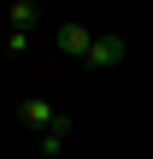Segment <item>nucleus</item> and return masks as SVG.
<instances>
[{
	"label": "nucleus",
	"instance_id": "39448f33",
	"mask_svg": "<svg viewBox=\"0 0 153 159\" xmlns=\"http://www.w3.org/2000/svg\"><path fill=\"white\" fill-rule=\"evenodd\" d=\"M12 30H35V0H12Z\"/></svg>",
	"mask_w": 153,
	"mask_h": 159
},
{
	"label": "nucleus",
	"instance_id": "f257e3e1",
	"mask_svg": "<svg viewBox=\"0 0 153 159\" xmlns=\"http://www.w3.org/2000/svg\"><path fill=\"white\" fill-rule=\"evenodd\" d=\"M124 59H130V41H124V35H94V47H88L83 65H88V71H118Z\"/></svg>",
	"mask_w": 153,
	"mask_h": 159
},
{
	"label": "nucleus",
	"instance_id": "7ed1b4c3",
	"mask_svg": "<svg viewBox=\"0 0 153 159\" xmlns=\"http://www.w3.org/2000/svg\"><path fill=\"white\" fill-rule=\"evenodd\" d=\"M18 118H24V130H29V136H47V130H53V124H59L65 112H53V106H47L41 94H29V100L18 106Z\"/></svg>",
	"mask_w": 153,
	"mask_h": 159
},
{
	"label": "nucleus",
	"instance_id": "f03ea898",
	"mask_svg": "<svg viewBox=\"0 0 153 159\" xmlns=\"http://www.w3.org/2000/svg\"><path fill=\"white\" fill-rule=\"evenodd\" d=\"M53 47H59L65 59H88V47H94V35H88V30H83L77 18H65V24L53 30Z\"/></svg>",
	"mask_w": 153,
	"mask_h": 159
},
{
	"label": "nucleus",
	"instance_id": "20e7f679",
	"mask_svg": "<svg viewBox=\"0 0 153 159\" xmlns=\"http://www.w3.org/2000/svg\"><path fill=\"white\" fill-rule=\"evenodd\" d=\"M65 142H71V118H59L47 136H35V148H41V159H59L65 153Z\"/></svg>",
	"mask_w": 153,
	"mask_h": 159
}]
</instances>
